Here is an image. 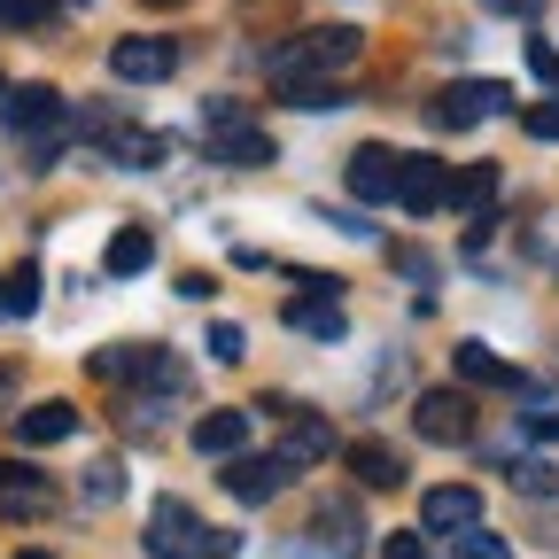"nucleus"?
I'll return each mask as SVG.
<instances>
[{
    "mask_svg": "<svg viewBox=\"0 0 559 559\" xmlns=\"http://www.w3.org/2000/svg\"><path fill=\"white\" fill-rule=\"evenodd\" d=\"M272 559H304V551H272Z\"/></svg>",
    "mask_w": 559,
    "mask_h": 559,
    "instance_id": "e433bc0d",
    "label": "nucleus"
},
{
    "mask_svg": "<svg viewBox=\"0 0 559 559\" xmlns=\"http://www.w3.org/2000/svg\"><path fill=\"white\" fill-rule=\"evenodd\" d=\"M171 156V140L164 132H117V164H132V171H156Z\"/></svg>",
    "mask_w": 559,
    "mask_h": 559,
    "instance_id": "b1692460",
    "label": "nucleus"
},
{
    "mask_svg": "<svg viewBox=\"0 0 559 559\" xmlns=\"http://www.w3.org/2000/svg\"><path fill=\"white\" fill-rule=\"evenodd\" d=\"M156 264V234L148 226H117L109 234V249H102V272L109 280H132V272H148Z\"/></svg>",
    "mask_w": 559,
    "mask_h": 559,
    "instance_id": "a211bd4d",
    "label": "nucleus"
},
{
    "mask_svg": "<svg viewBox=\"0 0 559 559\" xmlns=\"http://www.w3.org/2000/svg\"><path fill=\"white\" fill-rule=\"evenodd\" d=\"M241 443H249V412L226 404V412H202V419H194V451H202V459H234Z\"/></svg>",
    "mask_w": 559,
    "mask_h": 559,
    "instance_id": "f3484780",
    "label": "nucleus"
},
{
    "mask_svg": "<svg viewBox=\"0 0 559 559\" xmlns=\"http://www.w3.org/2000/svg\"><path fill=\"white\" fill-rule=\"evenodd\" d=\"M109 70H117L124 86H156V79H171V70H179V47H171V39H117V47H109Z\"/></svg>",
    "mask_w": 559,
    "mask_h": 559,
    "instance_id": "0eeeda50",
    "label": "nucleus"
},
{
    "mask_svg": "<svg viewBox=\"0 0 559 559\" xmlns=\"http://www.w3.org/2000/svg\"><path fill=\"white\" fill-rule=\"evenodd\" d=\"M179 296H187V304H210V296H218V280H210V272H187Z\"/></svg>",
    "mask_w": 559,
    "mask_h": 559,
    "instance_id": "473e14b6",
    "label": "nucleus"
},
{
    "mask_svg": "<svg viewBox=\"0 0 559 559\" xmlns=\"http://www.w3.org/2000/svg\"><path fill=\"white\" fill-rule=\"evenodd\" d=\"M0 117H9V132H55L70 109H62L55 86H9L0 94Z\"/></svg>",
    "mask_w": 559,
    "mask_h": 559,
    "instance_id": "f8f14e48",
    "label": "nucleus"
},
{
    "mask_svg": "<svg viewBox=\"0 0 559 559\" xmlns=\"http://www.w3.org/2000/svg\"><path fill=\"white\" fill-rule=\"evenodd\" d=\"M443 202H459V218H474V234H481L489 226V202H498V164H466Z\"/></svg>",
    "mask_w": 559,
    "mask_h": 559,
    "instance_id": "dca6fc26",
    "label": "nucleus"
},
{
    "mask_svg": "<svg viewBox=\"0 0 559 559\" xmlns=\"http://www.w3.org/2000/svg\"><path fill=\"white\" fill-rule=\"evenodd\" d=\"M0 94H9V79H0Z\"/></svg>",
    "mask_w": 559,
    "mask_h": 559,
    "instance_id": "58836bf2",
    "label": "nucleus"
},
{
    "mask_svg": "<svg viewBox=\"0 0 559 559\" xmlns=\"http://www.w3.org/2000/svg\"><path fill=\"white\" fill-rule=\"evenodd\" d=\"M349 194H358V202H389L396 194V148L366 140V148L349 156Z\"/></svg>",
    "mask_w": 559,
    "mask_h": 559,
    "instance_id": "4468645a",
    "label": "nucleus"
},
{
    "mask_svg": "<svg viewBox=\"0 0 559 559\" xmlns=\"http://www.w3.org/2000/svg\"><path fill=\"white\" fill-rule=\"evenodd\" d=\"M451 551H459V559H513V544H506V536H489L481 521L451 528Z\"/></svg>",
    "mask_w": 559,
    "mask_h": 559,
    "instance_id": "393cba45",
    "label": "nucleus"
},
{
    "mask_svg": "<svg viewBox=\"0 0 559 559\" xmlns=\"http://www.w3.org/2000/svg\"><path fill=\"white\" fill-rule=\"evenodd\" d=\"M9 389H16V381H9V366H0V396H9Z\"/></svg>",
    "mask_w": 559,
    "mask_h": 559,
    "instance_id": "f704fd0d",
    "label": "nucleus"
},
{
    "mask_svg": "<svg viewBox=\"0 0 559 559\" xmlns=\"http://www.w3.org/2000/svg\"><path fill=\"white\" fill-rule=\"evenodd\" d=\"M124 498V466L117 459H94V474H86V506H117Z\"/></svg>",
    "mask_w": 559,
    "mask_h": 559,
    "instance_id": "a878e982",
    "label": "nucleus"
},
{
    "mask_svg": "<svg viewBox=\"0 0 559 559\" xmlns=\"http://www.w3.org/2000/svg\"><path fill=\"white\" fill-rule=\"evenodd\" d=\"M412 428L428 436V443H466L474 436V404H466V389H428L412 404Z\"/></svg>",
    "mask_w": 559,
    "mask_h": 559,
    "instance_id": "423d86ee",
    "label": "nucleus"
},
{
    "mask_svg": "<svg viewBox=\"0 0 559 559\" xmlns=\"http://www.w3.org/2000/svg\"><path fill=\"white\" fill-rule=\"evenodd\" d=\"M16 559H47V551H16Z\"/></svg>",
    "mask_w": 559,
    "mask_h": 559,
    "instance_id": "4c0bfd02",
    "label": "nucleus"
},
{
    "mask_svg": "<svg viewBox=\"0 0 559 559\" xmlns=\"http://www.w3.org/2000/svg\"><path fill=\"white\" fill-rule=\"evenodd\" d=\"M451 373H459V389H521V366L489 342H451Z\"/></svg>",
    "mask_w": 559,
    "mask_h": 559,
    "instance_id": "6e6552de",
    "label": "nucleus"
},
{
    "mask_svg": "<svg viewBox=\"0 0 559 559\" xmlns=\"http://www.w3.org/2000/svg\"><path fill=\"white\" fill-rule=\"evenodd\" d=\"M498 9H521V16H536V9H544V0H498Z\"/></svg>",
    "mask_w": 559,
    "mask_h": 559,
    "instance_id": "72a5a7b5",
    "label": "nucleus"
},
{
    "mask_svg": "<svg viewBox=\"0 0 559 559\" xmlns=\"http://www.w3.org/2000/svg\"><path fill=\"white\" fill-rule=\"evenodd\" d=\"M148 9H179V0H148Z\"/></svg>",
    "mask_w": 559,
    "mask_h": 559,
    "instance_id": "c9c22d12",
    "label": "nucleus"
},
{
    "mask_svg": "<svg viewBox=\"0 0 559 559\" xmlns=\"http://www.w3.org/2000/svg\"><path fill=\"white\" fill-rule=\"evenodd\" d=\"M202 140H210V156H218V164H234V171H257V164H272V156H280V148H272V132H257L249 117H234V124H210Z\"/></svg>",
    "mask_w": 559,
    "mask_h": 559,
    "instance_id": "9d476101",
    "label": "nucleus"
},
{
    "mask_svg": "<svg viewBox=\"0 0 559 559\" xmlns=\"http://www.w3.org/2000/svg\"><path fill=\"white\" fill-rule=\"evenodd\" d=\"M241 349H249V334H241L234 319H218V326H210V358H218V366H241Z\"/></svg>",
    "mask_w": 559,
    "mask_h": 559,
    "instance_id": "bb28decb",
    "label": "nucleus"
},
{
    "mask_svg": "<svg viewBox=\"0 0 559 559\" xmlns=\"http://www.w3.org/2000/svg\"><path fill=\"white\" fill-rule=\"evenodd\" d=\"M358 47H366L358 24H311V32H296L288 47H272V79H280V86H296V79H334L342 62H358Z\"/></svg>",
    "mask_w": 559,
    "mask_h": 559,
    "instance_id": "f257e3e1",
    "label": "nucleus"
},
{
    "mask_svg": "<svg viewBox=\"0 0 559 559\" xmlns=\"http://www.w3.org/2000/svg\"><path fill=\"white\" fill-rule=\"evenodd\" d=\"M156 366H164L156 342H109V349H94V358H86L94 381H148Z\"/></svg>",
    "mask_w": 559,
    "mask_h": 559,
    "instance_id": "ddd939ff",
    "label": "nucleus"
},
{
    "mask_svg": "<svg viewBox=\"0 0 559 559\" xmlns=\"http://www.w3.org/2000/svg\"><path fill=\"white\" fill-rule=\"evenodd\" d=\"M466 521H481V489H466V481H443V489L419 498V528H428V536H451Z\"/></svg>",
    "mask_w": 559,
    "mask_h": 559,
    "instance_id": "9b49d317",
    "label": "nucleus"
},
{
    "mask_svg": "<svg viewBox=\"0 0 559 559\" xmlns=\"http://www.w3.org/2000/svg\"><path fill=\"white\" fill-rule=\"evenodd\" d=\"M62 0H0V24H47Z\"/></svg>",
    "mask_w": 559,
    "mask_h": 559,
    "instance_id": "c85d7f7f",
    "label": "nucleus"
},
{
    "mask_svg": "<svg viewBox=\"0 0 559 559\" xmlns=\"http://www.w3.org/2000/svg\"><path fill=\"white\" fill-rule=\"evenodd\" d=\"M342 459H349V474H358L366 489H396V481H404V459H396L389 443H373V436H358Z\"/></svg>",
    "mask_w": 559,
    "mask_h": 559,
    "instance_id": "aec40b11",
    "label": "nucleus"
},
{
    "mask_svg": "<svg viewBox=\"0 0 559 559\" xmlns=\"http://www.w3.org/2000/svg\"><path fill=\"white\" fill-rule=\"evenodd\" d=\"M381 559H436V551H428L419 528H396V536H381Z\"/></svg>",
    "mask_w": 559,
    "mask_h": 559,
    "instance_id": "c756f323",
    "label": "nucleus"
},
{
    "mask_svg": "<svg viewBox=\"0 0 559 559\" xmlns=\"http://www.w3.org/2000/svg\"><path fill=\"white\" fill-rule=\"evenodd\" d=\"M288 481H296V466L280 459V451H272V459H241V451H234V466H226V489H234L241 506H272Z\"/></svg>",
    "mask_w": 559,
    "mask_h": 559,
    "instance_id": "1a4fd4ad",
    "label": "nucleus"
},
{
    "mask_svg": "<svg viewBox=\"0 0 559 559\" xmlns=\"http://www.w3.org/2000/svg\"><path fill=\"white\" fill-rule=\"evenodd\" d=\"M513 481H521V489H544V498H551V489H559V474H551L544 459H521V466H513Z\"/></svg>",
    "mask_w": 559,
    "mask_h": 559,
    "instance_id": "7c9ffc66",
    "label": "nucleus"
},
{
    "mask_svg": "<svg viewBox=\"0 0 559 559\" xmlns=\"http://www.w3.org/2000/svg\"><path fill=\"white\" fill-rule=\"evenodd\" d=\"M272 412H280V443H272V451L288 459L296 474H304V466H319V459H334V428H326L311 404H280V396H272Z\"/></svg>",
    "mask_w": 559,
    "mask_h": 559,
    "instance_id": "7ed1b4c3",
    "label": "nucleus"
},
{
    "mask_svg": "<svg viewBox=\"0 0 559 559\" xmlns=\"http://www.w3.org/2000/svg\"><path fill=\"white\" fill-rule=\"evenodd\" d=\"M288 326H296V334H311V342H342V334H349L342 296H296V304H288Z\"/></svg>",
    "mask_w": 559,
    "mask_h": 559,
    "instance_id": "6ab92c4d",
    "label": "nucleus"
},
{
    "mask_svg": "<svg viewBox=\"0 0 559 559\" xmlns=\"http://www.w3.org/2000/svg\"><path fill=\"white\" fill-rule=\"evenodd\" d=\"M506 109H513V86H498V79H459L436 94V124H451V132H466L481 117H506Z\"/></svg>",
    "mask_w": 559,
    "mask_h": 559,
    "instance_id": "39448f33",
    "label": "nucleus"
},
{
    "mask_svg": "<svg viewBox=\"0 0 559 559\" xmlns=\"http://www.w3.org/2000/svg\"><path fill=\"white\" fill-rule=\"evenodd\" d=\"M528 70H536V79H544L551 94H559V55H551L544 39H528Z\"/></svg>",
    "mask_w": 559,
    "mask_h": 559,
    "instance_id": "2f4dec72",
    "label": "nucleus"
},
{
    "mask_svg": "<svg viewBox=\"0 0 559 559\" xmlns=\"http://www.w3.org/2000/svg\"><path fill=\"white\" fill-rule=\"evenodd\" d=\"M55 489L32 474V466H0V513H47Z\"/></svg>",
    "mask_w": 559,
    "mask_h": 559,
    "instance_id": "412c9836",
    "label": "nucleus"
},
{
    "mask_svg": "<svg viewBox=\"0 0 559 559\" xmlns=\"http://www.w3.org/2000/svg\"><path fill=\"white\" fill-rule=\"evenodd\" d=\"M234 544H241L234 528H202V513L187 498L148 506V559H226Z\"/></svg>",
    "mask_w": 559,
    "mask_h": 559,
    "instance_id": "f03ea898",
    "label": "nucleus"
},
{
    "mask_svg": "<svg viewBox=\"0 0 559 559\" xmlns=\"http://www.w3.org/2000/svg\"><path fill=\"white\" fill-rule=\"evenodd\" d=\"M521 132H528V140H559V94L536 102V109H521Z\"/></svg>",
    "mask_w": 559,
    "mask_h": 559,
    "instance_id": "cd10ccee",
    "label": "nucleus"
},
{
    "mask_svg": "<svg viewBox=\"0 0 559 559\" xmlns=\"http://www.w3.org/2000/svg\"><path fill=\"white\" fill-rule=\"evenodd\" d=\"M443 194H451L443 156H396V194H389V202L404 210V218H436Z\"/></svg>",
    "mask_w": 559,
    "mask_h": 559,
    "instance_id": "20e7f679",
    "label": "nucleus"
},
{
    "mask_svg": "<svg viewBox=\"0 0 559 559\" xmlns=\"http://www.w3.org/2000/svg\"><path fill=\"white\" fill-rule=\"evenodd\" d=\"M70 436H79V404H32V412H16V443H32V451L70 443Z\"/></svg>",
    "mask_w": 559,
    "mask_h": 559,
    "instance_id": "2eb2a0df",
    "label": "nucleus"
},
{
    "mask_svg": "<svg viewBox=\"0 0 559 559\" xmlns=\"http://www.w3.org/2000/svg\"><path fill=\"white\" fill-rule=\"evenodd\" d=\"M319 544H326L334 559H358V551H366V528H358V506H326V513H319Z\"/></svg>",
    "mask_w": 559,
    "mask_h": 559,
    "instance_id": "4be33fe9",
    "label": "nucleus"
},
{
    "mask_svg": "<svg viewBox=\"0 0 559 559\" xmlns=\"http://www.w3.org/2000/svg\"><path fill=\"white\" fill-rule=\"evenodd\" d=\"M39 311V264H16L0 280V319H32Z\"/></svg>",
    "mask_w": 559,
    "mask_h": 559,
    "instance_id": "5701e85b",
    "label": "nucleus"
}]
</instances>
